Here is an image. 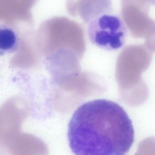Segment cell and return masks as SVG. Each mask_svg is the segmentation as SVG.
<instances>
[{
	"label": "cell",
	"instance_id": "1",
	"mask_svg": "<svg viewBox=\"0 0 155 155\" xmlns=\"http://www.w3.org/2000/svg\"><path fill=\"white\" fill-rule=\"evenodd\" d=\"M69 146L75 155H124L134 141L132 121L115 102L96 99L74 113L68 125Z\"/></svg>",
	"mask_w": 155,
	"mask_h": 155
},
{
	"label": "cell",
	"instance_id": "2",
	"mask_svg": "<svg viewBox=\"0 0 155 155\" xmlns=\"http://www.w3.org/2000/svg\"><path fill=\"white\" fill-rule=\"evenodd\" d=\"M110 13L91 20L87 23V33L92 43L102 49L113 51L124 45L127 30L121 18Z\"/></svg>",
	"mask_w": 155,
	"mask_h": 155
},
{
	"label": "cell",
	"instance_id": "3",
	"mask_svg": "<svg viewBox=\"0 0 155 155\" xmlns=\"http://www.w3.org/2000/svg\"><path fill=\"white\" fill-rule=\"evenodd\" d=\"M121 4L124 23L133 37L146 39L155 32L149 0H121Z\"/></svg>",
	"mask_w": 155,
	"mask_h": 155
},
{
	"label": "cell",
	"instance_id": "4",
	"mask_svg": "<svg viewBox=\"0 0 155 155\" xmlns=\"http://www.w3.org/2000/svg\"><path fill=\"white\" fill-rule=\"evenodd\" d=\"M20 38L17 31L10 25L0 22V56L16 52Z\"/></svg>",
	"mask_w": 155,
	"mask_h": 155
},
{
	"label": "cell",
	"instance_id": "5",
	"mask_svg": "<svg viewBox=\"0 0 155 155\" xmlns=\"http://www.w3.org/2000/svg\"><path fill=\"white\" fill-rule=\"evenodd\" d=\"M144 44L151 52H155V32L145 39Z\"/></svg>",
	"mask_w": 155,
	"mask_h": 155
},
{
	"label": "cell",
	"instance_id": "6",
	"mask_svg": "<svg viewBox=\"0 0 155 155\" xmlns=\"http://www.w3.org/2000/svg\"><path fill=\"white\" fill-rule=\"evenodd\" d=\"M94 1L96 0H67V5H75L80 4Z\"/></svg>",
	"mask_w": 155,
	"mask_h": 155
},
{
	"label": "cell",
	"instance_id": "7",
	"mask_svg": "<svg viewBox=\"0 0 155 155\" xmlns=\"http://www.w3.org/2000/svg\"><path fill=\"white\" fill-rule=\"evenodd\" d=\"M149 2L151 5H155V0H149Z\"/></svg>",
	"mask_w": 155,
	"mask_h": 155
}]
</instances>
